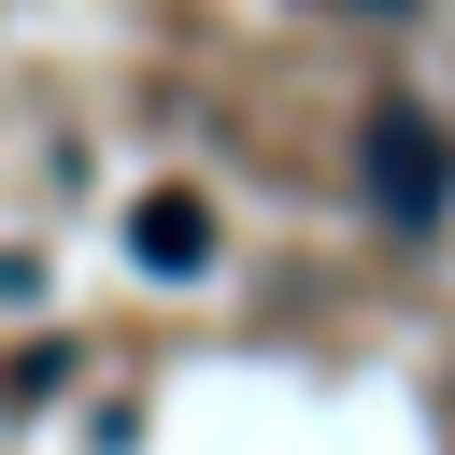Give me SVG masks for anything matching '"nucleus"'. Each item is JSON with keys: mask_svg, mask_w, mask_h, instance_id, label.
<instances>
[{"mask_svg": "<svg viewBox=\"0 0 455 455\" xmlns=\"http://www.w3.org/2000/svg\"><path fill=\"white\" fill-rule=\"evenodd\" d=\"M355 185H370V213H384L398 242H427V228L455 213V142H441V114L384 100V114L355 128Z\"/></svg>", "mask_w": 455, "mask_h": 455, "instance_id": "nucleus-1", "label": "nucleus"}, {"mask_svg": "<svg viewBox=\"0 0 455 455\" xmlns=\"http://www.w3.org/2000/svg\"><path fill=\"white\" fill-rule=\"evenodd\" d=\"M128 256H142V270H171V284H185V270H213V213H199V185H156V199L128 213Z\"/></svg>", "mask_w": 455, "mask_h": 455, "instance_id": "nucleus-2", "label": "nucleus"}, {"mask_svg": "<svg viewBox=\"0 0 455 455\" xmlns=\"http://www.w3.org/2000/svg\"><path fill=\"white\" fill-rule=\"evenodd\" d=\"M355 14H412V0H355Z\"/></svg>", "mask_w": 455, "mask_h": 455, "instance_id": "nucleus-3", "label": "nucleus"}]
</instances>
